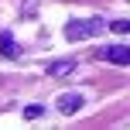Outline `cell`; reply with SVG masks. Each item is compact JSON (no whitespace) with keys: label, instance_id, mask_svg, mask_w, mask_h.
Masks as SVG:
<instances>
[{"label":"cell","instance_id":"cell-1","mask_svg":"<svg viewBox=\"0 0 130 130\" xmlns=\"http://www.w3.org/2000/svg\"><path fill=\"white\" fill-rule=\"evenodd\" d=\"M103 27L106 24L99 17H75V21L65 24V38H69V41H86V38H96Z\"/></svg>","mask_w":130,"mask_h":130},{"label":"cell","instance_id":"cell-2","mask_svg":"<svg viewBox=\"0 0 130 130\" xmlns=\"http://www.w3.org/2000/svg\"><path fill=\"white\" fill-rule=\"evenodd\" d=\"M99 58H103V62H110V65H130V48H127V45L99 48Z\"/></svg>","mask_w":130,"mask_h":130},{"label":"cell","instance_id":"cell-3","mask_svg":"<svg viewBox=\"0 0 130 130\" xmlns=\"http://www.w3.org/2000/svg\"><path fill=\"white\" fill-rule=\"evenodd\" d=\"M58 110L62 113H79L82 110V96H79V92H62L58 96Z\"/></svg>","mask_w":130,"mask_h":130},{"label":"cell","instance_id":"cell-4","mask_svg":"<svg viewBox=\"0 0 130 130\" xmlns=\"http://www.w3.org/2000/svg\"><path fill=\"white\" fill-rule=\"evenodd\" d=\"M0 55H4V58H17L21 55V48H17V41L10 38V31H0Z\"/></svg>","mask_w":130,"mask_h":130},{"label":"cell","instance_id":"cell-5","mask_svg":"<svg viewBox=\"0 0 130 130\" xmlns=\"http://www.w3.org/2000/svg\"><path fill=\"white\" fill-rule=\"evenodd\" d=\"M72 69H75V62H72V58H65V62H55V65H48V72H52V75H69Z\"/></svg>","mask_w":130,"mask_h":130},{"label":"cell","instance_id":"cell-6","mask_svg":"<svg viewBox=\"0 0 130 130\" xmlns=\"http://www.w3.org/2000/svg\"><path fill=\"white\" fill-rule=\"evenodd\" d=\"M110 31H117V34H130V21H113Z\"/></svg>","mask_w":130,"mask_h":130},{"label":"cell","instance_id":"cell-7","mask_svg":"<svg viewBox=\"0 0 130 130\" xmlns=\"http://www.w3.org/2000/svg\"><path fill=\"white\" fill-rule=\"evenodd\" d=\"M41 113H45V106H27V110H24V120H38Z\"/></svg>","mask_w":130,"mask_h":130}]
</instances>
